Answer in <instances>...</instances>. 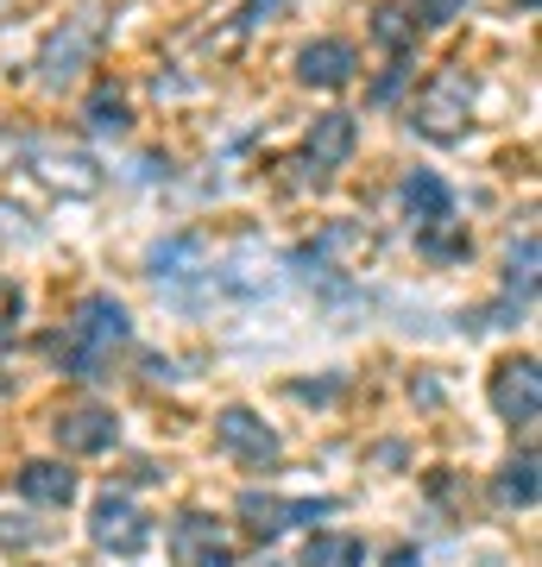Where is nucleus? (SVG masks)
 <instances>
[{
  "label": "nucleus",
  "mask_w": 542,
  "mask_h": 567,
  "mask_svg": "<svg viewBox=\"0 0 542 567\" xmlns=\"http://www.w3.org/2000/svg\"><path fill=\"white\" fill-rule=\"evenodd\" d=\"M126 341H133V322H126V309L114 303V297H89V303L76 309V322L63 328L58 365L70 372V379H101Z\"/></svg>",
  "instance_id": "1"
},
{
  "label": "nucleus",
  "mask_w": 542,
  "mask_h": 567,
  "mask_svg": "<svg viewBox=\"0 0 542 567\" xmlns=\"http://www.w3.org/2000/svg\"><path fill=\"white\" fill-rule=\"evenodd\" d=\"M467 121H473V82L461 70H442L417 95V133H429V140H461Z\"/></svg>",
  "instance_id": "2"
},
{
  "label": "nucleus",
  "mask_w": 542,
  "mask_h": 567,
  "mask_svg": "<svg viewBox=\"0 0 542 567\" xmlns=\"http://www.w3.org/2000/svg\"><path fill=\"white\" fill-rule=\"evenodd\" d=\"M89 58H95V25L89 20H63L51 39H44L39 51V82L44 89H70V82L89 70Z\"/></svg>",
  "instance_id": "3"
},
{
  "label": "nucleus",
  "mask_w": 542,
  "mask_h": 567,
  "mask_svg": "<svg viewBox=\"0 0 542 567\" xmlns=\"http://www.w3.org/2000/svg\"><path fill=\"white\" fill-rule=\"evenodd\" d=\"M215 442H222L241 466H278V454H284L278 429L259 423L246 404H234V410H222V416H215Z\"/></svg>",
  "instance_id": "4"
},
{
  "label": "nucleus",
  "mask_w": 542,
  "mask_h": 567,
  "mask_svg": "<svg viewBox=\"0 0 542 567\" xmlns=\"http://www.w3.org/2000/svg\"><path fill=\"white\" fill-rule=\"evenodd\" d=\"M241 517L259 536H278V529L316 524V517H335V498H278V492H241Z\"/></svg>",
  "instance_id": "5"
},
{
  "label": "nucleus",
  "mask_w": 542,
  "mask_h": 567,
  "mask_svg": "<svg viewBox=\"0 0 542 567\" xmlns=\"http://www.w3.org/2000/svg\"><path fill=\"white\" fill-rule=\"evenodd\" d=\"M89 536H95V548H108V555H140L145 543H152V524L140 517V505L133 498H101L95 517H89Z\"/></svg>",
  "instance_id": "6"
},
{
  "label": "nucleus",
  "mask_w": 542,
  "mask_h": 567,
  "mask_svg": "<svg viewBox=\"0 0 542 567\" xmlns=\"http://www.w3.org/2000/svg\"><path fill=\"white\" fill-rule=\"evenodd\" d=\"M492 410H499L504 423H536V410H542L536 360H504V365H492Z\"/></svg>",
  "instance_id": "7"
},
{
  "label": "nucleus",
  "mask_w": 542,
  "mask_h": 567,
  "mask_svg": "<svg viewBox=\"0 0 542 567\" xmlns=\"http://www.w3.org/2000/svg\"><path fill=\"white\" fill-rule=\"evenodd\" d=\"M51 429H58V447H63V454H108V447L121 442V423H114V410H95V404L63 410Z\"/></svg>",
  "instance_id": "8"
},
{
  "label": "nucleus",
  "mask_w": 542,
  "mask_h": 567,
  "mask_svg": "<svg viewBox=\"0 0 542 567\" xmlns=\"http://www.w3.org/2000/svg\"><path fill=\"white\" fill-rule=\"evenodd\" d=\"M354 70H360V58H354L347 39H316V44L297 51V76L309 82V89H347Z\"/></svg>",
  "instance_id": "9"
},
{
  "label": "nucleus",
  "mask_w": 542,
  "mask_h": 567,
  "mask_svg": "<svg viewBox=\"0 0 542 567\" xmlns=\"http://www.w3.org/2000/svg\"><path fill=\"white\" fill-rule=\"evenodd\" d=\"M303 158H309L316 183L328 177V171H341V164L354 158V114H321V121L309 126V140H303Z\"/></svg>",
  "instance_id": "10"
},
{
  "label": "nucleus",
  "mask_w": 542,
  "mask_h": 567,
  "mask_svg": "<svg viewBox=\"0 0 542 567\" xmlns=\"http://www.w3.org/2000/svg\"><path fill=\"white\" fill-rule=\"evenodd\" d=\"M403 208H410L417 227H442V221H454V189L436 171H410L403 177Z\"/></svg>",
  "instance_id": "11"
},
{
  "label": "nucleus",
  "mask_w": 542,
  "mask_h": 567,
  "mask_svg": "<svg viewBox=\"0 0 542 567\" xmlns=\"http://www.w3.org/2000/svg\"><path fill=\"white\" fill-rule=\"evenodd\" d=\"M20 498L63 511L70 498H76V473H70L63 461H25V466H20Z\"/></svg>",
  "instance_id": "12"
},
{
  "label": "nucleus",
  "mask_w": 542,
  "mask_h": 567,
  "mask_svg": "<svg viewBox=\"0 0 542 567\" xmlns=\"http://www.w3.org/2000/svg\"><path fill=\"white\" fill-rule=\"evenodd\" d=\"M39 152V145H32ZM39 164H44V177L58 183V189H70V196H95L101 189V171L82 152H39Z\"/></svg>",
  "instance_id": "13"
},
{
  "label": "nucleus",
  "mask_w": 542,
  "mask_h": 567,
  "mask_svg": "<svg viewBox=\"0 0 542 567\" xmlns=\"http://www.w3.org/2000/svg\"><path fill=\"white\" fill-rule=\"evenodd\" d=\"M215 543H222V529L208 524V517H177V524H171V561H177V567H190L196 555H208Z\"/></svg>",
  "instance_id": "14"
},
{
  "label": "nucleus",
  "mask_w": 542,
  "mask_h": 567,
  "mask_svg": "<svg viewBox=\"0 0 542 567\" xmlns=\"http://www.w3.org/2000/svg\"><path fill=\"white\" fill-rule=\"evenodd\" d=\"M499 505H511V511H530L536 505V454H518V461L499 473Z\"/></svg>",
  "instance_id": "15"
},
{
  "label": "nucleus",
  "mask_w": 542,
  "mask_h": 567,
  "mask_svg": "<svg viewBox=\"0 0 542 567\" xmlns=\"http://www.w3.org/2000/svg\"><path fill=\"white\" fill-rule=\"evenodd\" d=\"M360 561H366V548L354 536H341V529L309 536V548H303V567H360Z\"/></svg>",
  "instance_id": "16"
},
{
  "label": "nucleus",
  "mask_w": 542,
  "mask_h": 567,
  "mask_svg": "<svg viewBox=\"0 0 542 567\" xmlns=\"http://www.w3.org/2000/svg\"><path fill=\"white\" fill-rule=\"evenodd\" d=\"M536 265H542V246H536V234H523V240L511 246V265H504V271H511V278H504V297H523V303H530V297H536Z\"/></svg>",
  "instance_id": "17"
},
{
  "label": "nucleus",
  "mask_w": 542,
  "mask_h": 567,
  "mask_svg": "<svg viewBox=\"0 0 542 567\" xmlns=\"http://www.w3.org/2000/svg\"><path fill=\"white\" fill-rule=\"evenodd\" d=\"M126 126H133V114H126V95H114V89H95V95H89V133H101V140H108V133H126Z\"/></svg>",
  "instance_id": "18"
},
{
  "label": "nucleus",
  "mask_w": 542,
  "mask_h": 567,
  "mask_svg": "<svg viewBox=\"0 0 542 567\" xmlns=\"http://www.w3.org/2000/svg\"><path fill=\"white\" fill-rule=\"evenodd\" d=\"M379 39L391 44V51H403V39H410V25H403V13H398V7H385V13H379Z\"/></svg>",
  "instance_id": "19"
},
{
  "label": "nucleus",
  "mask_w": 542,
  "mask_h": 567,
  "mask_svg": "<svg viewBox=\"0 0 542 567\" xmlns=\"http://www.w3.org/2000/svg\"><path fill=\"white\" fill-rule=\"evenodd\" d=\"M454 7H461V0H422L417 25H448V20H454Z\"/></svg>",
  "instance_id": "20"
},
{
  "label": "nucleus",
  "mask_w": 542,
  "mask_h": 567,
  "mask_svg": "<svg viewBox=\"0 0 542 567\" xmlns=\"http://www.w3.org/2000/svg\"><path fill=\"white\" fill-rule=\"evenodd\" d=\"M190 567H234V555H227V543H215V548H208V555H196V561H190Z\"/></svg>",
  "instance_id": "21"
},
{
  "label": "nucleus",
  "mask_w": 542,
  "mask_h": 567,
  "mask_svg": "<svg viewBox=\"0 0 542 567\" xmlns=\"http://www.w3.org/2000/svg\"><path fill=\"white\" fill-rule=\"evenodd\" d=\"M385 567H422V561H417V548H391V555H385Z\"/></svg>",
  "instance_id": "22"
},
{
  "label": "nucleus",
  "mask_w": 542,
  "mask_h": 567,
  "mask_svg": "<svg viewBox=\"0 0 542 567\" xmlns=\"http://www.w3.org/2000/svg\"><path fill=\"white\" fill-rule=\"evenodd\" d=\"M0 13H7V0H0Z\"/></svg>",
  "instance_id": "23"
}]
</instances>
